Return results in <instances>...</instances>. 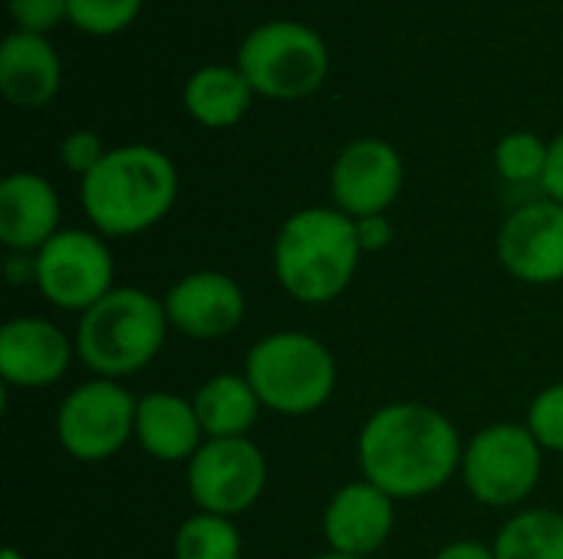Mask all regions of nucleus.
I'll return each mask as SVG.
<instances>
[{
	"label": "nucleus",
	"instance_id": "9",
	"mask_svg": "<svg viewBox=\"0 0 563 559\" xmlns=\"http://www.w3.org/2000/svg\"><path fill=\"white\" fill-rule=\"evenodd\" d=\"M36 290L46 303L66 313H86L115 290V264L102 234L66 227L36 254Z\"/></svg>",
	"mask_w": 563,
	"mask_h": 559
},
{
	"label": "nucleus",
	"instance_id": "8",
	"mask_svg": "<svg viewBox=\"0 0 563 559\" xmlns=\"http://www.w3.org/2000/svg\"><path fill=\"white\" fill-rule=\"evenodd\" d=\"M135 405L139 399H132V392L122 382L92 376L59 402V448L82 465L115 458L135 438Z\"/></svg>",
	"mask_w": 563,
	"mask_h": 559
},
{
	"label": "nucleus",
	"instance_id": "27",
	"mask_svg": "<svg viewBox=\"0 0 563 559\" xmlns=\"http://www.w3.org/2000/svg\"><path fill=\"white\" fill-rule=\"evenodd\" d=\"M106 152L109 148L102 145V138L92 128H76L59 142V161H63L66 171L79 175V181L106 158Z\"/></svg>",
	"mask_w": 563,
	"mask_h": 559
},
{
	"label": "nucleus",
	"instance_id": "7",
	"mask_svg": "<svg viewBox=\"0 0 563 559\" xmlns=\"http://www.w3.org/2000/svg\"><path fill=\"white\" fill-rule=\"evenodd\" d=\"M544 448L521 422H492L465 441V491L492 511H518L541 484Z\"/></svg>",
	"mask_w": 563,
	"mask_h": 559
},
{
	"label": "nucleus",
	"instance_id": "3",
	"mask_svg": "<svg viewBox=\"0 0 563 559\" xmlns=\"http://www.w3.org/2000/svg\"><path fill=\"white\" fill-rule=\"evenodd\" d=\"M360 260L356 221L336 208H303L274 237V277L290 300L307 306L340 300Z\"/></svg>",
	"mask_w": 563,
	"mask_h": 559
},
{
	"label": "nucleus",
	"instance_id": "18",
	"mask_svg": "<svg viewBox=\"0 0 563 559\" xmlns=\"http://www.w3.org/2000/svg\"><path fill=\"white\" fill-rule=\"evenodd\" d=\"M135 441L162 465H188L208 441L195 402L175 392H148L135 405Z\"/></svg>",
	"mask_w": 563,
	"mask_h": 559
},
{
	"label": "nucleus",
	"instance_id": "15",
	"mask_svg": "<svg viewBox=\"0 0 563 559\" xmlns=\"http://www.w3.org/2000/svg\"><path fill=\"white\" fill-rule=\"evenodd\" d=\"M396 530V501L369 481L343 484L323 511V540L333 554L369 559Z\"/></svg>",
	"mask_w": 563,
	"mask_h": 559
},
{
	"label": "nucleus",
	"instance_id": "10",
	"mask_svg": "<svg viewBox=\"0 0 563 559\" xmlns=\"http://www.w3.org/2000/svg\"><path fill=\"white\" fill-rule=\"evenodd\" d=\"M188 497L201 514L241 517L267 491V458L251 438H208L185 471Z\"/></svg>",
	"mask_w": 563,
	"mask_h": 559
},
{
	"label": "nucleus",
	"instance_id": "25",
	"mask_svg": "<svg viewBox=\"0 0 563 559\" xmlns=\"http://www.w3.org/2000/svg\"><path fill=\"white\" fill-rule=\"evenodd\" d=\"M525 425L544 451L563 455V382H554L534 395Z\"/></svg>",
	"mask_w": 563,
	"mask_h": 559
},
{
	"label": "nucleus",
	"instance_id": "26",
	"mask_svg": "<svg viewBox=\"0 0 563 559\" xmlns=\"http://www.w3.org/2000/svg\"><path fill=\"white\" fill-rule=\"evenodd\" d=\"M10 16L16 30L46 36L49 30L69 23V0H10Z\"/></svg>",
	"mask_w": 563,
	"mask_h": 559
},
{
	"label": "nucleus",
	"instance_id": "33",
	"mask_svg": "<svg viewBox=\"0 0 563 559\" xmlns=\"http://www.w3.org/2000/svg\"><path fill=\"white\" fill-rule=\"evenodd\" d=\"M313 559H363V557H346V554H333V550H327V554H320V557Z\"/></svg>",
	"mask_w": 563,
	"mask_h": 559
},
{
	"label": "nucleus",
	"instance_id": "24",
	"mask_svg": "<svg viewBox=\"0 0 563 559\" xmlns=\"http://www.w3.org/2000/svg\"><path fill=\"white\" fill-rule=\"evenodd\" d=\"M145 0H69V23L89 36H115L135 23Z\"/></svg>",
	"mask_w": 563,
	"mask_h": 559
},
{
	"label": "nucleus",
	"instance_id": "20",
	"mask_svg": "<svg viewBox=\"0 0 563 559\" xmlns=\"http://www.w3.org/2000/svg\"><path fill=\"white\" fill-rule=\"evenodd\" d=\"M191 402L205 428V438H247L264 409L247 376H238V372L211 376L191 395Z\"/></svg>",
	"mask_w": 563,
	"mask_h": 559
},
{
	"label": "nucleus",
	"instance_id": "23",
	"mask_svg": "<svg viewBox=\"0 0 563 559\" xmlns=\"http://www.w3.org/2000/svg\"><path fill=\"white\" fill-rule=\"evenodd\" d=\"M548 152L551 142H544L534 132H508L498 145H495V168L508 185H538L544 178L548 168Z\"/></svg>",
	"mask_w": 563,
	"mask_h": 559
},
{
	"label": "nucleus",
	"instance_id": "21",
	"mask_svg": "<svg viewBox=\"0 0 563 559\" xmlns=\"http://www.w3.org/2000/svg\"><path fill=\"white\" fill-rule=\"evenodd\" d=\"M495 559H563V514L548 507H525L498 530Z\"/></svg>",
	"mask_w": 563,
	"mask_h": 559
},
{
	"label": "nucleus",
	"instance_id": "17",
	"mask_svg": "<svg viewBox=\"0 0 563 559\" xmlns=\"http://www.w3.org/2000/svg\"><path fill=\"white\" fill-rule=\"evenodd\" d=\"M63 63L46 36L13 30L0 43V92L16 109H43L59 96Z\"/></svg>",
	"mask_w": 563,
	"mask_h": 559
},
{
	"label": "nucleus",
	"instance_id": "14",
	"mask_svg": "<svg viewBox=\"0 0 563 559\" xmlns=\"http://www.w3.org/2000/svg\"><path fill=\"white\" fill-rule=\"evenodd\" d=\"M76 343L40 316L7 320L0 329V379L10 389L56 385L73 366Z\"/></svg>",
	"mask_w": 563,
	"mask_h": 559
},
{
	"label": "nucleus",
	"instance_id": "6",
	"mask_svg": "<svg viewBox=\"0 0 563 559\" xmlns=\"http://www.w3.org/2000/svg\"><path fill=\"white\" fill-rule=\"evenodd\" d=\"M234 66L247 76L257 96L271 102H297L327 82L330 49L307 23L267 20L244 36Z\"/></svg>",
	"mask_w": 563,
	"mask_h": 559
},
{
	"label": "nucleus",
	"instance_id": "12",
	"mask_svg": "<svg viewBox=\"0 0 563 559\" xmlns=\"http://www.w3.org/2000/svg\"><path fill=\"white\" fill-rule=\"evenodd\" d=\"M501 267L531 287L563 280V204L551 198L515 208L498 231Z\"/></svg>",
	"mask_w": 563,
	"mask_h": 559
},
{
	"label": "nucleus",
	"instance_id": "4",
	"mask_svg": "<svg viewBox=\"0 0 563 559\" xmlns=\"http://www.w3.org/2000/svg\"><path fill=\"white\" fill-rule=\"evenodd\" d=\"M165 303L142 287H115L76 323V356L96 379L122 382L142 372L168 336Z\"/></svg>",
	"mask_w": 563,
	"mask_h": 559
},
{
	"label": "nucleus",
	"instance_id": "1",
	"mask_svg": "<svg viewBox=\"0 0 563 559\" xmlns=\"http://www.w3.org/2000/svg\"><path fill=\"white\" fill-rule=\"evenodd\" d=\"M462 438L449 415L422 402H393L366 418L356 438L363 481L396 504L442 491L462 471Z\"/></svg>",
	"mask_w": 563,
	"mask_h": 559
},
{
	"label": "nucleus",
	"instance_id": "16",
	"mask_svg": "<svg viewBox=\"0 0 563 559\" xmlns=\"http://www.w3.org/2000/svg\"><path fill=\"white\" fill-rule=\"evenodd\" d=\"M59 234V194L36 171L0 181V244L10 254H36Z\"/></svg>",
	"mask_w": 563,
	"mask_h": 559
},
{
	"label": "nucleus",
	"instance_id": "32",
	"mask_svg": "<svg viewBox=\"0 0 563 559\" xmlns=\"http://www.w3.org/2000/svg\"><path fill=\"white\" fill-rule=\"evenodd\" d=\"M0 559H26V557H23V554H20L16 547H7V550L0 554Z\"/></svg>",
	"mask_w": 563,
	"mask_h": 559
},
{
	"label": "nucleus",
	"instance_id": "28",
	"mask_svg": "<svg viewBox=\"0 0 563 559\" xmlns=\"http://www.w3.org/2000/svg\"><path fill=\"white\" fill-rule=\"evenodd\" d=\"M396 227L389 221V214H373V217H360L356 221V237H360V247L363 254H379L389 247Z\"/></svg>",
	"mask_w": 563,
	"mask_h": 559
},
{
	"label": "nucleus",
	"instance_id": "30",
	"mask_svg": "<svg viewBox=\"0 0 563 559\" xmlns=\"http://www.w3.org/2000/svg\"><path fill=\"white\" fill-rule=\"evenodd\" d=\"M432 559H495V550L475 540H455V544H445Z\"/></svg>",
	"mask_w": 563,
	"mask_h": 559
},
{
	"label": "nucleus",
	"instance_id": "31",
	"mask_svg": "<svg viewBox=\"0 0 563 559\" xmlns=\"http://www.w3.org/2000/svg\"><path fill=\"white\" fill-rule=\"evenodd\" d=\"M3 273H7L10 283H30V280H36V260H33V254H10Z\"/></svg>",
	"mask_w": 563,
	"mask_h": 559
},
{
	"label": "nucleus",
	"instance_id": "5",
	"mask_svg": "<svg viewBox=\"0 0 563 559\" xmlns=\"http://www.w3.org/2000/svg\"><path fill=\"white\" fill-rule=\"evenodd\" d=\"M244 376L267 412L303 418L333 399L340 369L323 339L300 329H280L251 346Z\"/></svg>",
	"mask_w": 563,
	"mask_h": 559
},
{
	"label": "nucleus",
	"instance_id": "13",
	"mask_svg": "<svg viewBox=\"0 0 563 559\" xmlns=\"http://www.w3.org/2000/svg\"><path fill=\"white\" fill-rule=\"evenodd\" d=\"M168 326L188 339H224L247 313L244 290L221 270H191L162 297Z\"/></svg>",
	"mask_w": 563,
	"mask_h": 559
},
{
	"label": "nucleus",
	"instance_id": "22",
	"mask_svg": "<svg viewBox=\"0 0 563 559\" xmlns=\"http://www.w3.org/2000/svg\"><path fill=\"white\" fill-rule=\"evenodd\" d=\"M175 559H241V534L231 517L191 514L172 540Z\"/></svg>",
	"mask_w": 563,
	"mask_h": 559
},
{
	"label": "nucleus",
	"instance_id": "2",
	"mask_svg": "<svg viewBox=\"0 0 563 559\" xmlns=\"http://www.w3.org/2000/svg\"><path fill=\"white\" fill-rule=\"evenodd\" d=\"M82 211L102 237L152 231L178 201V168L155 145H119L82 178Z\"/></svg>",
	"mask_w": 563,
	"mask_h": 559
},
{
	"label": "nucleus",
	"instance_id": "29",
	"mask_svg": "<svg viewBox=\"0 0 563 559\" xmlns=\"http://www.w3.org/2000/svg\"><path fill=\"white\" fill-rule=\"evenodd\" d=\"M541 194L563 204V132L551 142L548 168H544V178H541Z\"/></svg>",
	"mask_w": 563,
	"mask_h": 559
},
{
	"label": "nucleus",
	"instance_id": "19",
	"mask_svg": "<svg viewBox=\"0 0 563 559\" xmlns=\"http://www.w3.org/2000/svg\"><path fill=\"white\" fill-rule=\"evenodd\" d=\"M254 89L247 82V76L231 66V63H208L201 69H195L185 82L181 102L185 112L205 125V128H231L238 125L251 102H254Z\"/></svg>",
	"mask_w": 563,
	"mask_h": 559
},
{
	"label": "nucleus",
	"instance_id": "11",
	"mask_svg": "<svg viewBox=\"0 0 563 559\" xmlns=\"http://www.w3.org/2000/svg\"><path fill=\"white\" fill-rule=\"evenodd\" d=\"M406 165L393 142L386 138H353L333 158L330 168V198L333 208L353 221L386 214L402 194Z\"/></svg>",
	"mask_w": 563,
	"mask_h": 559
}]
</instances>
